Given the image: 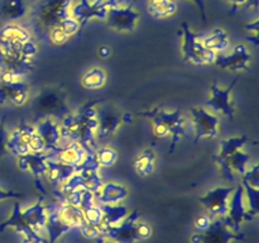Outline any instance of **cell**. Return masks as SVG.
Instances as JSON below:
<instances>
[{"label":"cell","mask_w":259,"mask_h":243,"mask_svg":"<svg viewBox=\"0 0 259 243\" xmlns=\"http://www.w3.org/2000/svg\"><path fill=\"white\" fill-rule=\"evenodd\" d=\"M7 228H14L17 230V233H20L23 235H34L39 234V233L35 232L30 225H28V223L23 219L22 217V209H20V204L18 201L14 202L13 205V210L10 217L7 220L0 224V232H4Z\"/></svg>","instance_id":"obj_25"},{"label":"cell","mask_w":259,"mask_h":243,"mask_svg":"<svg viewBox=\"0 0 259 243\" xmlns=\"http://www.w3.org/2000/svg\"><path fill=\"white\" fill-rule=\"evenodd\" d=\"M235 186H219L207 191L204 196H200L199 201L204 205L205 209L215 217L224 218L228 213L229 199L234 191Z\"/></svg>","instance_id":"obj_13"},{"label":"cell","mask_w":259,"mask_h":243,"mask_svg":"<svg viewBox=\"0 0 259 243\" xmlns=\"http://www.w3.org/2000/svg\"><path fill=\"white\" fill-rule=\"evenodd\" d=\"M134 171L142 177H147L152 175L156 169V153L152 148H146L141 152L138 157L134 159Z\"/></svg>","instance_id":"obj_30"},{"label":"cell","mask_w":259,"mask_h":243,"mask_svg":"<svg viewBox=\"0 0 259 243\" xmlns=\"http://www.w3.org/2000/svg\"><path fill=\"white\" fill-rule=\"evenodd\" d=\"M57 202L61 217L71 228H78L82 223H85L83 212L80 207H73V205L67 204L62 199L58 200Z\"/></svg>","instance_id":"obj_32"},{"label":"cell","mask_w":259,"mask_h":243,"mask_svg":"<svg viewBox=\"0 0 259 243\" xmlns=\"http://www.w3.org/2000/svg\"><path fill=\"white\" fill-rule=\"evenodd\" d=\"M225 2H228L232 5V13H235L240 7H243L245 4L248 7H253L254 9H258V0H225Z\"/></svg>","instance_id":"obj_49"},{"label":"cell","mask_w":259,"mask_h":243,"mask_svg":"<svg viewBox=\"0 0 259 243\" xmlns=\"http://www.w3.org/2000/svg\"><path fill=\"white\" fill-rule=\"evenodd\" d=\"M91 3H93L94 7H96L98 9L103 10L105 13H108L111 8L120 5L119 0H93Z\"/></svg>","instance_id":"obj_48"},{"label":"cell","mask_w":259,"mask_h":243,"mask_svg":"<svg viewBox=\"0 0 259 243\" xmlns=\"http://www.w3.org/2000/svg\"><path fill=\"white\" fill-rule=\"evenodd\" d=\"M180 35L182 38L181 52L184 61L197 66L214 63L218 53L205 47L204 43H202V35L192 32L187 23H182Z\"/></svg>","instance_id":"obj_4"},{"label":"cell","mask_w":259,"mask_h":243,"mask_svg":"<svg viewBox=\"0 0 259 243\" xmlns=\"http://www.w3.org/2000/svg\"><path fill=\"white\" fill-rule=\"evenodd\" d=\"M124 2H134V0H119V3H120V4Z\"/></svg>","instance_id":"obj_59"},{"label":"cell","mask_w":259,"mask_h":243,"mask_svg":"<svg viewBox=\"0 0 259 243\" xmlns=\"http://www.w3.org/2000/svg\"><path fill=\"white\" fill-rule=\"evenodd\" d=\"M149 119H152V128H153L154 137H156V138H166V137L169 134L167 127L164 126V124L162 123L158 118H154V116H152V118H149Z\"/></svg>","instance_id":"obj_44"},{"label":"cell","mask_w":259,"mask_h":243,"mask_svg":"<svg viewBox=\"0 0 259 243\" xmlns=\"http://www.w3.org/2000/svg\"><path fill=\"white\" fill-rule=\"evenodd\" d=\"M83 191H85V189L73 190V191L68 192L67 195H65L62 200H65V201L67 202V204L73 205V207H80L81 200H82Z\"/></svg>","instance_id":"obj_46"},{"label":"cell","mask_w":259,"mask_h":243,"mask_svg":"<svg viewBox=\"0 0 259 243\" xmlns=\"http://www.w3.org/2000/svg\"><path fill=\"white\" fill-rule=\"evenodd\" d=\"M94 196L100 204H118L128 197V189L120 184L106 182Z\"/></svg>","instance_id":"obj_22"},{"label":"cell","mask_w":259,"mask_h":243,"mask_svg":"<svg viewBox=\"0 0 259 243\" xmlns=\"http://www.w3.org/2000/svg\"><path fill=\"white\" fill-rule=\"evenodd\" d=\"M242 179V182H244V184H248L249 186L259 189V165H253L249 170L244 172Z\"/></svg>","instance_id":"obj_40"},{"label":"cell","mask_w":259,"mask_h":243,"mask_svg":"<svg viewBox=\"0 0 259 243\" xmlns=\"http://www.w3.org/2000/svg\"><path fill=\"white\" fill-rule=\"evenodd\" d=\"M95 158L100 167H111L118 159V152L111 147H101L95 149Z\"/></svg>","instance_id":"obj_36"},{"label":"cell","mask_w":259,"mask_h":243,"mask_svg":"<svg viewBox=\"0 0 259 243\" xmlns=\"http://www.w3.org/2000/svg\"><path fill=\"white\" fill-rule=\"evenodd\" d=\"M247 143H253L257 144V142L252 141L248 136L243 134L239 137H230V138H225L220 142V149L219 153L217 156L212 157V159H223L227 158L228 156H230L232 153H234L238 149H242L243 147Z\"/></svg>","instance_id":"obj_27"},{"label":"cell","mask_w":259,"mask_h":243,"mask_svg":"<svg viewBox=\"0 0 259 243\" xmlns=\"http://www.w3.org/2000/svg\"><path fill=\"white\" fill-rule=\"evenodd\" d=\"M32 39L29 30L19 24H5L0 28V42L13 43V42H27Z\"/></svg>","instance_id":"obj_29"},{"label":"cell","mask_w":259,"mask_h":243,"mask_svg":"<svg viewBox=\"0 0 259 243\" xmlns=\"http://www.w3.org/2000/svg\"><path fill=\"white\" fill-rule=\"evenodd\" d=\"M29 98V84L22 80L13 83H0V106L7 103L22 106Z\"/></svg>","instance_id":"obj_15"},{"label":"cell","mask_w":259,"mask_h":243,"mask_svg":"<svg viewBox=\"0 0 259 243\" xmlns=\"http://www.w3.org/2000/svg\"><path fill=\"white\" fill-rule=\"evenodd\" d=\"M35 131L45 143L46 152L60 149L58 144L61 142V128L56 122H53L51 118H45L37 124Z\"/></svg>","instance_id":"obj_19"},{"label":"cell","mask_w":259,"mask_h":243,"mask_svg":"<svg viewBox=\"0 0 259 243\" xmlns=\"http://www.w3.org/2000/svg\"><path fill=\"white\" fill-rule=\"evenodd\" d=\"M106 83V72L101 67H93L81 78V85L88 90H98Z\"/></svg>","instance_id":"obj_35"},{"label":"cell","mask_w":259,"mask_h":243,"mask_svg":"<svg viewBox=\"0 0 259 243\" xmlns=\"http://www.w3.org/2000/svg\"><path fill=\"white\" fill-rule=\"evenodd\" d=\"M22 243H47V239H46V238H43L40 234L24 235Z\"/></svg>","instance_id":"obj_54"},{"label":"cell","mask_w":259,"mask_h":243,"mask_svg":"<svg viewBox=\"0 0 259 243\" xmlns=\"http://www.w3.org/2000/svg\"><path fill=\"white\" fill-rule=\"evenodd\" d=\"M192 2L196 4V7L199 8L200 14H201V19L202 22H206V7H205V2L204 0H192Z\"/></svg>","instance_id":"obj_55"},{"label":"cell","mask_w":259,"mask_h":243,"mask_svg":"<svg viewBox=\"0 0 259 243\" xmlns=\"http://www.w3.org/2000/svg\"><path fill=\"white\" fill-rule=\"evenodd\" d=\"M57 25H60V27L62 28V30L68 35V37H70V35L76 34V33L81 29L78 22L72 17V15H68V17H66L65 19L61 20L60 24H57Z\"/></svg>","instance_id":"obj_41"},{"label":"cell","mask_w":259,"mask_h":243,"mask_svg":"<svg viewBox=\"0 0 259 243\" xmlns=\"http://www.w3.org/2000/svg\"><path fill=\"white\" fill-rule=\"evenodd\" d=\"M7 149L8 152H10V153L17 157L29 153V147L27 144V139H25V136L23 134L22 129L19 127H17L13 131V133L8 136Z\"/></svg>","instance_id":"obj_34"},{"label":"cell","mask_w":259,"mask_h":243,"mask_svg":"<svg viewBox=\"0 0 259 243\" xmlns=\"http://www.w3.org/2000/svg\"><path fill=\"white\" fill-rule=\"evenodd\" d=\"M23 196H24V194H22V192L14 191V190H4L0 187V201L7 199H22Z\"/></svg>","instance_id":"obj_51"},{"label":"cell","mask_w":259,"mask_h":243,"mask_svg":"<svg viewBox=\"0 0 259 243\" xmlns=\"http://www.w3.org/2000/svg\"><path fill=\"white\" fill-rule=\"evenodd\" d=\"M5 118L7 116L4 115L0 120V158L9 153L7 149V141L9 134L7 133V129H5Z\"/></svg>","instance_id":"obj_45"},{"label":"cell","mask_w":259,"mask_h":243,"mask_svg":"<svg viewBox=\"0 0 259 243\" xmlns=\"http://www.w3.org/2000/svg\"><path fill=\"white\" fill-rule=\"evenodd\" d=\"M245 195L244 189H243L242 184L235 186L234 191H233L232 196L229 199V207H228V213L223 220H224L225 225L229 227L233 232H240V227L243 223L252 222L255 218L248 212L247 207H245Z\"/></svg>","instance_id":"obj_6"},{"label":"cell","mask_w":259,"mask_h":243,"mask_svg":"<svg viewBox=\"0 0 259 243\" xmlns=\"http://www.w3.org/2000/svg\"><path fill=\"white\" fill-rule=\"evenodd\" d=\"M238 77H235L232 81L228 88L223 89L219 85L214 84L210 88V98L206 100V106L212 109L217 113H222L223 115L228 116L229 119H234L235 109L232 101V93L234 89L235 84H237Z\"/></svg>","instance_id":"obj_11"},{"label":"cell","mask_w":259,"mask_h":243,"mask_svg":"<svg viewBox=\"0 0 259 243\" xmlns=\"http://www.w3.org/2000/svg\"><path fill=\"white\" fill-rule=\"evenodd\" d=\"M45 229L48 234L47 243H56L63 234L72 229L61 217L57 201L47 207V223Z\"/></svg>","instance_id":"obj_16"},{"label":"cell","mask_w":259,"mask_h":243,"mask_svg":"<svg viewBox=\"0 0 259 243\" xmlns=\"http://www.w3.org/2000/svg\"><path fill=\"white\" fill-rule=\"evenodd\" d=\"M136 234H137V239H148V238L152 235V227L148 224V223L137 222Z\"/></svg>","instance_id":"obj_47"},{"label":"cell","mask_w":259,"mask_h":243,"mask_svg":"<svg viewBox=\"0 0 259 243\" xmlns=\"http://www.w3.org/2000/svg\"><path fill=\"white\" fill-rule=\"evenodd\" d=\"M61 186V192L62 195H67L68 192L73 191V190H77V189H83V179L78 172L73 174L70 179L66 180L63 184L60 185Z\"/></svg>","instance_id":"obj_38"},{"label":"cell","mask_w":259,"mask_h":243,"mask_svg":"<svg viewBox=\"0 0 259 243\" xmlns=\"http://www.w3.org/2000/svg\"><path fill=\"white\" fill-rule=\"evenodd\" d=\"M176 0H149L147 4V12L154 19L171 17L176 13Z\"/></svg>","instance_id":"obj_31"},{"label":"cell","mask_w":259,"mask_h":243,"mask_svg":"<svg viewBox=\"0 0 259 243\" xmlns=\"http://www.w3.org/2000/svg\"><path fill=\"white\" fill-rule=\"evenodd\" d=\"M139 14L137 10L132 8V5L128 7H114L106 14V24L111 29H115L118 32H133L136 29L137 24L139 22Z\"/></svg>","instance_id":"obj_12"},{"label":"cell","mask_w":259,"mask_h":243,"mask_svg":"<svg viewBox=\"0 0 259 243\" xmlns=\"http://www.w3.org/2000/svg\"><path fill=\"white\" fill-rule=\"evenodd\" d=\"M98 55H99V57H101V58L110 57L111 48L109 47V46H105V45L100 46V47L98 48Z\"/></svg>","instance_id":"obj_56"},{"label":"cell","mask_w":259,"mask_h":243,"mask_svg":"<svg viewBox=\"0 0 259 243\" xmlns=\"http://www.w3.org/2000/svg\"><path fill=\"white\" fill-rule=\"evenodd\" d=\"M72 0H37L29 13V20L38 32H50L61 20L71 15Z\"/></svg>","instance_id":"obj_2"},{"label":"cell","mask_w":259,"mask_h":243,"mask_svg":"<svg viewBox=\"0 0 259 243\" xmlns=\"http://www.w3.org/2000/svg\"><path fill=\"white\" fill-rule=\"evenodd\" d=\"M139 116L144 118H158L168 129L169 134L172 136V143L169 147V152H174L176 146L179 144L181 137H186V128H185V118L182 115L181 109H176L174 111H167L163 108H154L151 110H143L138 113Z\"/></svg>","instance_id":"obj_5"},{"label":"cell","mask_w":259,"mask_h":243,"mask_svg":"<svg viewBox=\"0 0 259 243\" xmlns=\"http://www.w3.org/2000/svg\"><path fill=\"white\" fill-rule=\"evenodd\" d=\"M34 67V61L23 57L14 51L0 47V72L10 73L14 78L20 80Z\"/></svg>","instance_id":"obj_10"},{"label":"cell","mask_w":259,"mask_h":243,"mask_svg":"<svg viewBox=\"0 0 259 243\" xmlns=\"http://www.w3.org/2000/svg\"><path fill=\"white\" fill-rule=\"evenodd\" d=\"M195 129L194 142L197 143L201 138H215L218 136L219 116L207 111L204 106H194L190 110Z\"/></svg>","instance_id":"obj_8"},{"label":"cell","mask_w":259,"mask_h":243,"mask_svg":"<svg viewBox=\"0 0 259 243\" xmlns=\"http://www.w3.org/2000/svg\"><path fill=\"white\" fill-rule=\"evenodd\" d=\"M28 12L24 0H0V17L17 20L24 17Z\"/></svg>","instance_id":"obj_33"},{"label":"cell","mask_w":259,"mask_h":243,"mask_svg":"<svg viewBox=\"0 0 259 243\" xmlns=\"http://www.w3.org/2000/svg\"><path fill=\"white\" fill-rule=\"evenodd\" d=\"M245 235L240 232H233L227 227L223 218H217L206 230L195 233L190 238L191 243H232V240H244Z\"/></svg>","instance_id":"obj_7"},{"label":"cell","mask_w":259,"mask_h":243,"mask_svg":"<svg viewBox=\"0 0 259 243\" xmlns=\"http://www.w3.org/2000/svg\"><path fill=\"white\" fill-rule=\"evenodd\" d=\"M48 37L55 45H63L68 39V35L63 32L60 25H55L53 28H51L50 32H48Z\"/></svg>","instance_id":"obj_42"},{"label":"cell","mask_w":259,"mask_h":243,"mask_svg":"<svg viewBox=\"0 0 259 243\" xmlns=\"http://www.w3.org/2000/svg\"><path fill=\"white\" fill-rule=\"evenodd\" d=\"M78 229H80L81 234H82L85 238H88V239H96L99 235H101L100 230H99V227L90 224V223H88L86 220L85 223H82V224L78 227Z\"/></svg>","instance_id":"obj_43"},{"label":"cell","mask_w":259,"mask_h":243,"mask_svg":"<svg viewBox=\"0 0 259 243\" xmlns=\"http://www.w3.org/2000/svg\"><path fill=\"white\" fill-rule=\"evenodd\" d=\"M22 217L37 233H40V230L45 229L47 223V205L45 204L43 196H39L37 202L23 210Z\"/></svg>","instance_id":"obj_21"},{"label":"cell","mask_w":259,"mask_h":243,"mask_svg":"<svg viewBox=\"0 0 259 243\" xmlns=\"http://www.w3.org/2000/svg\"><path fill=\"white\" fill-rule=\"evenodd\" d=\"M86 151L78 142H72L66 147H60L58 151H52L53 158L63 162V164L80 166L86 158Z\"/></svg>","instance_id":"obj_24"},{"label":"cell","mask_w":259,"mask_h":243,"mask_svg":"<svg viewBox=\"0 0 259 243\" xmlns=\"http://www.w3.org/2000/svg\"><path fill=\"white\" fill-rule=\"evenodd\" d=\"M32 111L35 118H57L62 120L71 113L65 91L56 88L43 89L32 101Z\"/></svg>","instance_id":"obj_3"},{"label":"cell","mask_w":259,"mask_h":243,"mask_svg":"<svg viewBox=\"0 0 259 243\" xmlns=\"http://www.w3.org/2000/svg\"><path fill=\"white\" fill-rule=\"evenodd\" d=\"M52 157V151L47 153H29L18 157L17 165L20 171H29L35 179L46 176V161Z\"/></svg>","instance_id":"obj_18"},{"label":"cell","mask_w":259,"mask_h":243,"mask_svg":"<svg viewBox=\"0 0 259 243\" xmlns=\"http://www.w3.org/2000/svg\"><path fill=\"white\" fill-rule=\"evenodd\" d=\"M94 199H95V196H94V192L89 191V190H85V191H83V195H82V200H81V204H80L81 209L83 210V209H86V208L94 205Z\"/></svg>","instance_id":"obj_53"},{"label":"cell","mask_w":259,"mask_h":243,"mask_svg":"<svg viewBox=\"0 0 259 243\" xmlns=\"http://www.w3.org/2000/svg\"><path fill=\"white\" fill-rule=\"evenodd\" d=\"M242 186L244 189V195L248 196V212L255 218L259 212V189L249 186L244 182H242Z\"/></svg>","instance_id":"obj_37"},{"label":"cell","mask_w":259,"mask_h":243,"mask_svg":"<svg viewBox=\"0 0 259 243\" xmlns=\"http://www.w3.org/2000/svg\"><path fill=\"white\" fill-rule=\"evenodd\" d=\"M61 243H65V242H61Z\"/></svg>","instance_id":"obj_60"},{"label":"cell","mask_w":259,"mask_h":243,"mask_svg":"<svg viewBox=\"0 0 259 243\" xmlns=\"http://www.w3.org/2000/svg\"><path fill=\"white\" fill-rule=\"evenodd\" d=\"M108 13L98 9L94 7L93 3L89 0H81L77 5L71 8V15L75 18L80 24V28H83L86 23L90 22L91 19H104L105 20Z\"/></svg>","instance_id":"obj_23"},{"label":"cell","mask_w":259,"mask_h":243,"mask_svg":"<svg viewBox=\"0 0 259 243\" xmlns=\"http://www.w3.org/2000/svg\"><path fill=\"white\" fill-rule=\"evenodd\" d=\"M100 208L103 210V220H101L100 225H103V227L119 224L128 215V208L125 205L101 204Z\"/></svg>","instance_id":"obj_28"},{"label":"cell","mask_w":259,"mask_h":243,"mask_svg":"<svg viewBox=\"0 0 259 243\" xmlns=\"http://www.w3.org/2000/svg\"><path fill=\"white\" fill-rule=\"evenodd\" d=\"M95 240H96V243H118L116 240L110 239V238H106V237H104V235H99Z\"/></svg>","instance_id":"obj_58"},{"label":"cell","mask_w":259,"mask_h":243,"mask_svg":"<svg viewBox=\"0 0 259 243\" xmlns=\"http://www.w3.org/2000/svg\"><path fill=\"white\" fill-rule=\"evenodd\" d=\"M139 214L138 210H134L129 215H126L125 219L116 225H110V227H103L99 225L101 235L110 239L116 240L118 243H134L137 239L136 234V224L138 222Z\"/></svg>","instance_id":"obj_9"},{"label":"cell","mask_w":259,"mask_h":243,"mask_svg":"<svg viewBox=\"0 0 259 243\" xmlns=\"http://www.w3.org/2000/svg\"><path fill=\"white\" fill-rule=\"evenodd\" d=\"M252 61V53L249 52L245 45H237L229 55H219L218 53L214 63L223 70L239 72V71H249V63Z\"/></svg>","instance_id":"obj_14"},{"label":"cell","mask_w":259,"mask_h":243,"mask_svg":"<svg viewBox=\"0 0 259 243\" xmlns=\"http://www.w3.org/2000/svg\"><path fill=\"white\" fill-rule=\"evenodd\" d=\"M245 28H247L248 32L250 33V34L248 35V39L252 40V42L257 46L258 45V20H254L252 24H248Z\"/></svg>","instance_id":"obj_52"},{"label":"cell","mask_w":259,"mask_h":243,"mask_svg":"<svg viewBox=\"0 0 259 243\" xmlns=\"http://www.w3.org/2000/svg\"><path fill=\"white\" fill-rule=\"evenodd\" d=\"M121 122L125 124H132L133 123V116H132V114L129 111H126V113L121 114Z\"/></svg>","instance_id":"obj_57"},{"label":"cell","mask_w":259,"mask_h":243,"mask_svg":"<svg viewBox=\"0 0 259 243\" xmlns=\"http://www.w3.org/2000/svg\"><path fill=\"white\" fill-rule=\"evenodd\" d=\"M82 212L86 222L93 225H96V227H99L101 224V220H103V210H101L100 207H96L94 204L91 207L83 209Z\"/></svg>","instance_id":"obj_39"},{"label":"cell","mask_w":259,"mask_h":243,"mask_svg":"<svg viewBox=\"0 0 259 243\" xmlns=\"http://www.w3.org/2000/svg\"><path fill=\"white\" fill-rule=\"evenodd\" d=\"M103 99L88 101L76 113H70L62 119L61 139H68L70 143L78 142L86 153H94L96 149V129H98V113L95 105Z\"/></svg>","instance_id":"obj_1"},{"label":"cell","mask_w":259,"mask_h":243,"mask_svg":"<svg viewBox=\"0 0 259 243\" xmlns=\"http://www.w3.org/2000/svg\"><path fill=\"white\" fill-rule=\"evenodd\" d=\"M211 222V217H209V215H201V217H199L195 220V228H196L199 232H204V230H206L207 228L210 227Z\"/></svg>","instance_id":"obj_50"},{"label":"cell","mask_w":259,"mask_h":243,"mask_svg":"<svg viewBox=\"0 0 259 243\" xmlns=\"http://www.w3.org/2000/svg\"><path fill=\"white\" fill-rule=\"evenodd\" d=\"M96 113H98V129H96L98 138H109L123 124L121 114L116 113V111L109 110V109H96Z\"/></svg>","instance_id":"obj_17"},{"label":"cell","mask_w":259,"mask_h":243,"mask_svg":"<svg viewBox=\"0 0 259 243\" xmlns=\"http://www.w3.org/2000/svg\"><path fill=\"white\" fill-rule=\"evenodd\" d=\"M202 43L206 48L214 52H225L230 47V38L227 30L223 28H214L206 35H202Z\"/></svg>","instance_id":"obj_26"},{"label":"cell","mask_w":259,"mask_h":243,"mask_svg":"<svg viewBox=\"0 0 259 243\" xmlns=\"http://www.w3.org/2000/svg\"><path fill=\"white\" fill-rule=\"evenodd\" d=\"M77 172V166L63 164L58 159L50 157L46 161V179L52 185H61Z\"/></svg>","instance_id":"obj_20"}]
</instances>
